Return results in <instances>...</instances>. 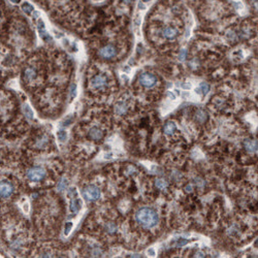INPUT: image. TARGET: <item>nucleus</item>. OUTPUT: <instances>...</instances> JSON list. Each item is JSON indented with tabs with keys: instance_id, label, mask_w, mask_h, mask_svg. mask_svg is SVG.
Masks as SVG:
<instances>
[{
	"instance_id": "28",
	"label": "nucleus",
	"mask_w": 258,
	"mask_h": 258,
	"mask_svg": "<svg viewBox=\"0 0 258 258\" xmlns=\"http://www.w3.org/2000/svg\"><path fill=\"white\" fill-rule=\"evenodd\" d=\"M187 243H188V240H186V238H180V240L178 241V243H177V246H179V247L185 246Z\"/></svg>"
},
{
	"instance_id": "35",
	"label": "nucleus",
	"mask_w": 258,
	"mask_h": 258,
	"mask_svg": "<svg viewBox=\"0 0 258 258\" xmlns=\"http://www.w3.org/2000/svg\"><path fill=\"white\" fill-rule=\"evenodd\" d=\"M185 189H186V191H187V192H191L192 191V185H188Z\"/></svg>"
},
{
	"instance_id": "11",
	"label": "nucleus",
	"mask_w": 258,
	"mask_h": 258,
	"mask_svg": "<svg viewBox=\"0 0 258 258\" xmlns=\"http://www.w3.org/2000/svg\"><path fill=\"white\" fill-rule=\"evenodd\" d=\"M243 145H244V148L246 149L249 153H255L257 151V140L245 139Z\"/></svg>"
},
{
	"instance_id": "29",
	"label": "nucleus",
	"mask_w": 258,
	"mask_h": 258,
	"mask_svg": "<svg viewBox=\"0 0 258 258\" xmlns=\"http://www.w3.org/2000/svg\"><path fill=\"white\" fill-rule=\"evenodd\" d=\"M189 65H191L192 68H197L198 67V61H197V59H193L189 62Z\"/></svg>"
},
{
	"instance_id": "20",
	"label": "nucleus",
	"mask_w": 258,
	"mask_h": 258,
	"mask_svg": "<svg viewBox=\"0 0 258 258\" xmlns=\"http://www.w3.org/2000/svg\"><path fill=\"white\" fill-rule=\"evenodd\" d=\"M23 111H24V114H25V116H26L27 118H28V119H33L34 114H33V111L31 110V108L28 106V104H25L24 108H23Z\"/></svg>"
},
{
	"instance_id": "26",
	"label": "nucleus",
	"mask_w": 258,
	"mask_h": 258,
	"mask_svg": "<svg viewBox=\"0 0 258 258\" xmlns=\"http://www.w3.org/2000/svg\"><path fill=\"white\" fill-rule=\"evenodd\" d=\"M106 230H108V232H115L116 231V226L114 223H108L106 224Z\"/></svg>"
},
{
	"instance_id": "34",
	"label": "nucleus",
	"mask_w": 258,
	"mask_h": 258,
	"mask_svg": "<svg viewBox=\"0 0 258 258\" xmlns=\"http://www.w3.org/2000/svg\"><path fill=\"white\" fill-rule=\"evenodd\" d=\"M39 14H40V12H33L32 17H33V18H37V17H38Z\"/></svg>"
},
{
	"instance_id": "17",
	"label": "nucleus",
	"mask_w": 258,
	"mask_h": 258,
	"mask_svg": "<svg viewBox=\"0 0 258 258\" xmlns=\"http://www.w3.org/2000/svg\"><path fill=\"white\" fill-rule=\"evenodd\" d=\"M210 91V85L207 83H201L198 88H196V93H202L203 95H207Z\"/></svg>"
},
{
	"instance_id": "22",
	"label": "nucleus",
	"mask_w": 258,
	"mask_h": 258,
	"mask_svg": "<svg viewBox=\"0 0 258 258\" xmlns=\"http://www.w3.org/2000/svg\"><path fill=\"white\" fill-rule=\"evenodd\" d=\"M57 136H58V139L61 140V142H64L67 138V133L64 130H59V131L57 132Z\"/></svg>"
},
{
	"instance_id": "31",
	"label": "nucleus",
	"mask_w": 258,
	"mask_h": 258,
	"mask_svg": "<svg viewBox=\"0 0 258 258\" xmlns=\"http://www.w3.org/2000/svg\"><path fill=\"white\" fill-rule=\"evenodd\" d=\"M232 4H233L234 7L238 8V9H242V8L244 7V6H243V4L241 3V2H236V1H234V2H232Z\"/></svg>"
},
{
	"instance_id": "30",
	"label": "nucleus",
	"mask_w": 258,
	"mask_h": 258,
	"mask_svg": "<svg viewBox=\"0 0 258 258\" xmlns=\"http://www.w3.org/2000/svg\"><path fill=\"white\" fill-rule=\"evenodd\" d=\"M195 181H196V182H195V184H196L198 187H202V186L205 185V182H203L201 179H199V178H198V179H195Z\"/></svg>"
},
{
	"instance_id": "15",
	"label": "nucleus",
	"mask_w": 258,
	"mask_h": 258,
	"mask_svg": "<svg viewBox=\"0 0 258 258\" xmlns=\"http://www.w3.org/2000/svg\"><path fill=\"white\" fill-rule=\"evenodd\" d=\"M24 75L27 81H32V79H35V77H36V71H35V69L32 68V67H28V68L25 70Z\"/></svg>"
},
{
	"instance_id": "25",
	"label": "nucleus",
	"mask_w": 258,
	"mask_h": 258,
	"mask_svg": "<svg viewBox=\"0 0 258 258\" xmlns=\"http://www.w3.org/2000/svg\"><path fill=\"white\" fill-rule=\"evenodd\" d=\"M71 228H72V223H71V222H67V223L65 224V228H64V233H65V236L69 234V232H70Z\"/></svg>"
},
{
	"instance_id": "37",
	"label": "nucleus",
	"mask_w": 258,
	"mask_h": 258,
	"mask_svg": "<svg viewBox=\"0 0 258 258\" xmlns=\"http://www.w3.org/2000/svg\"><path fill=\"white\" fill-rule=\"evenodd\" d=\"M140 21H142V20H140V18H139V17H137V18L135 19V24L138 25L140 23Z\"/></svg>"
},
{
	"instance_id": "6",
	"label": "nucleus",
	"mask_w": 258,
	"mask_h": 258,
	"mask_svg": "<svg viewBox=\"0 0 258 258\" xmlns=\"http://www.w3.org/2000/svg\"><path fill=\"white\" fill-rule=\"evenodd\" d=\"M98 55L103 59H111L117 55V49L113 45H106L102 47L98 52Z\"/></svg>"
},
{
	"instance_id": "19",
	"label": "nucleus",
	"mask_w": 258,
	"mask_h": 258,
	"mask_svg": "<svg viewBox=\"0 0 258 258\" xmlns=\"http://www.w3.org/2000/svg\"><path fill=\"white\" fill-rule=\"evenodd\" d=\"M22 9H23V12H24L25 14H30L32 12H34V7H33V5H31V4L28 3V2H25V3H23Z\"/></svg>"
},
{
	"instance_id": "27",
	"label": "nucleus",
	"mask_w": 258,
	"mask_h": 258,
	"mask_svg": "<svg viewBox=\"0 0 258 258\" xmlns=\"http://www.w3.org/2000/svg\"><path fill=\"white\" fill-rule=\"evenodd\" d=\"M66 185H67L66 180L62 179L61 181L59 182V185H58V189H59V190H63L64 188H66Z\"/></svg>"
},
{
	"instance_id": "7",
	"label": "nucleus",
	"mask_w": 258,
	"mask_h": 258,
	"mask_svg": "<svg viewBox=\"0 0 258 258\" xmlns=\"http://www.w3.org/2000/svg\"><path fill=\"white\" fill-rule=\"evenodd\" d=\"M14 191V187L12 185L7 181H2L0 182V197H8L10 196Z\"/></svg>"
},
{
	"instance_id": "3",
	"label": "nucleus",
	"mask_w": 258,
	"mask_h": 258,
	"mask_svg": "<svg viewBox=\"0 0 258 258\" xmlns=\"http://www.w3.org/2000/svg\"><path fill=\"white\" fill-rule=\"evenodd\" d=\"M83 196L87 201H94L97 200L100 197V190L98 187L94 185H90L87 188H85L83 191Z\"/></svg>"
},
{
	"instance_id": "13",
	"label": "nucleus",
	"mask_w": 258,
	"mask_h": 258,
	"mask_svg": "<svg viewBox=\"0 0 258 258\" xmlns=\"http://www.w3.org/2000/svg\"><path fill=\"white\" fill-rule=\"evenodd\" d=\"M127 111H128V108H127V104L125 102L122 101H118L116 104H115V113L119 116H122V115L126 114Z\"/></svg>"
},
{
	"instance_id": "10",
	"label": "nucleus",
	"mask_w": 258,
	"mask_h": 258,
	"mask_svg": "<svg viewBox=\"0 0 258 258\" xmlns=\"http://www.w3.org/2000/svg\"><path fill=\"white\" fill-rule=\"evenodd\" d=\"M194 117H195L196 122L201 123V124H202V123H205L207 121V119H209V115H207V113L205 112V110H202V108L197 110L194 114Z\"/></svg>"
},
{
	"instance_id": "33",
	"label": "nucleus",
	"mask_w": 258,
	"mask_h": 258,
	"mask_svg": "<svg viewBox=\"0 0 258 258\" xmlns=\"http://www.w3.org/2000/svg\"><path fill=\"white\" fill-rule=\"evenodd\" d=\"M182 88H184V89H190L191 85H189V84H182Z\"/></svg>"
},
{
	"instance_id": "5",
	"label": "nucleus",
	"mask_w": 258,
	"mask_h": 258,
	"mask_svg": "<svg viewBox=\"0 0 258 258\" xmlns=\"http://www.w3.org/2000/svg\"><path fill=\"white\" fill-rule=\"evenodd\" d=\"M108 85V79L103 74H97L90 81V87L92 89H102Z\"/></svg>"
},
{
	"instance_id": "18",
	"label": "nucleus",
	"mask_w": 258,
	"mask_h": 258,
	"mask_svg": "<svg viewBox=\"0 0 258 258\" xmlns=\"http://www.w3.org/2000/svg\"><path fill=\"white\" fill-rule=\"evenodd\" d=\"M155 185H156V187L158 188V189H160V190H163V189H165V188L168 187V183H167V182L165 181V180H163V179L156 180V183H155Z\"/></svg>"
},
{
	"instance_id": "12",
	"label": "nucleus",
	"mask_w": 258,
	"mask_h": 258,
	"mask_svg": "<svg viewBox=\"0 0 258 258\" xmlns=\"http://www.w3.org/2000/svg\"><path fill=\"white\" fill-rule=\"evenodd\" d=\"M89 137L93 140H99L103 137V132L97 127H93L89 131Z\"/></svg>"
},
{
	"instance_id": "36",
	"label": "nucleus",
	"mask_w": 258,
	"mask_h": 258,
	"mask_svg": "<svg viewBox=\"0 0 258 258\" xmlns=\"http://www.w3.org/2000/svg\"><path fill=\"white\" fill-rule=\"evenodd\" d=\"M10 2H12V3H14V4H18V3H20L21 2V0H9Z\"/></svg>"
},
{
	"instance_id": "23",
	"label": "nucleus",
	"mask_w": 258,
	"mask_h": 258,
	"mask_svg": "<svg viewBox=\"0 0 258 258\" xmlns=\"http://www.w3.org/2000/svg\"><path fill=\"white\" fill-rule=\"evenodd\" d=\"M48 142V138L46 137V136H43V137H41L40 139L37 140L36 142V146L38 147V148H43V147H45V145Z\"/></svg>"
},
{
	"instance_id": "8",
	"label": "nucleus",
	"mask_w": 258,
	"mask_h": 258,
	"mask_svg": "<svg viewBox=\"0 0 258 258\" xmlns=\"http://www.w3.org/2000/svg\"><path fill=\"white\" fill-rule=\"evenodd\" d=\"M37 27H38V32H39V36L46 43H49V41H52V37L51 35L48 33V31L46 30V26H45V22H43L41 19H39L37 21Z\"/></svg>"
},
{
	"instance_id": "39",
	"label": "nucleus",
	"mask_w": 258,
	"mask_h": 258,
	"mask_svg": "<svg viewBox=\"0 0 258 258\" xmlns=\"http://www.w3.org/2000/svg\"><path fill=\"white\" fill-rule=\"evenodd\" d=\"M148 254H150V255H154V254H155L154 250H150V251H148Z\"/></svg>"
},
{
	"instance_id": "41",
	"label": "nucleus",
	"mask_w": 258,
	"mask_h": 258,
	"mask_svg": "<svg viewBox=\"0 0 258 258\" xmlns=\"http://www.w3.org/2000/svg\"><path fill=\"white\" fill-rule=\"evenodd\" d=\"M124 1H126V2H129V1H130V0H124Z\"/></svg>"
},
{
	"instance_id": "32",
	"label": "nucleus",
	"mask_w": 258,
	"mask_h": 258,
	"mask_svg": "<svg viewBox=\"0 0 258 258\" xmlns=\"http://www.w3.org/2000/svg\"><path fill=\"white\" fill-rule=\"evenodd\" d=\"M137 6H138V8H139V9H145V8H146V5H145L142 2H138Z\"/></svg>"
},
{
	"instance_id": "21",
	"label": "nucleus",
	"mask_w": 258,
	"mask_h": 258,
	"mask_svg": "<svg viewBox=\"0 0 258 258\" xmlns=\"http://www.w3.org/2000/svg\"><path fill=\"white\" fill-rule=\"evenodd\" d=\"M69 95H70V100L73 99L77 95V85L75 84H71L70 89H69Z\"/></svg>"
},
{
	"instance_id": "16",
	"label": "nucleus",
	"mask_w": 258,
	"mask_h": 258,
	"mask_svg": "<svg viewBox=\"0 0 258 258\" xmlns=\"http://www.w3.org/2000/svg\"><path fill=\"white\" fill-rule=\"evenodd\" d=\"M79 209H81V201H79V199L77 198H74L71 200L70 202V210L72 213L77 214V212L79 211Z\"/></svg>"
},
{
	"instance_id": "14",
	"label": "nucleus",
	"mask_w": 258,
	"mask_h": 258,
	"mask_svg": "<svg viewBox=\"0 0 258 258\" xmlns=\"http://www.w3.org/2000/svg\"><path fill=\"white\" fill-rule=\"evenodd\" d=\"M176 129H177V125L173 122H171V121H168V122L165 123L164 127H163V132L165 134H167V135H171V134H173L175 132Z\"/></svg>"
},
{
	"instance_id": "24",
	"label": "nucleus",
	"mask_w": 258,
	"mask_h": 258,
	"mask_svg": "<svg viewBox=\"0 0 258 258\" xmlns=\"http://www.w3.org/2000/svg\"><path fill=\"white\" fill-rule=\"evenodd\" d=\"M186 57H187V51H186L185 49L181 50V52H180V54H179V60L183 62L186 60Z\"/></svg>"
},
{
	"instance_id": "2",
	"label": "nucleus",
	"mask_w": 258,
	"mask_h": 258,
	"mask_svg": "<svg viewBox=\"0 0 258 258\" xmlns=\"http://www.w3.org/2000/svg\"><path fill=\"white\" fill-rule=\"evenodd\" d=\"M46 177V171L45 168L40 166H34L31 167L27 171V178L30 180L31 182H39L43 180Z\"/></svg>"
},
{
	"instance_id": "1",
	"label": "nucleus",
	"mask_w": 258,
	"mask_h": 258,
	"mask_svg": "<svg viewBox=\"0 0 258 258\" xmlns=\"http://www.w3.org/2000/svg\"><path fill=\"white\" fill-rule=\"evenodd\" d=\"M135 220L145 228H152L158 223V215L152 207H142L135 213Z\"/></svg>"
},
{
	"instance_id": "38",
	"label": "nucleus",
	"mask_w": 258,
	"mask_h": 258,
	"mask_svg": "<svg viewBox=\"0 0 258 258\" xmlns=\"http://www.w3.org/2000/svg\"><path fill=\"white\" fill-rule=\"evenodd\" d=\"M168 95L171 96V97L173 98V99H176V95H173V94L171 93V92H168Z\"/></svg>"
},
{
	"instance_id": "9",
	"label": "nucleus",
	"mask_w": 258,
	"mask_h": 258,
	"mask_svg": "<svg viewBox=\"0 0 258 258\" xmlns=\"http://www.w3.org/2000/svg\"><path fill=\"white\" fill-rule=\"evenodd\" d=\"M162 35L167 39H175L177 38V36L179 35V32L176 28L173 27H165L164 29L162 30Z\"/></svg>"
},
{
	"instance_id": "40",
	"label": "nucleus",
	"mask_w": 258,
	"mask_h": 258,
	"mask_svg": "<svg viewBox=\"0 0 258 258\" xmlns=\"http://www.w3.org/2000/svg\"><path fill=\"white\" fill-rule=\"evenodd\" d=\"M149 1H151V0H142V2H149Z\"/></svg>"
},
{
	"instance_id": "4",
	"label": "nucleus",
	"mask_w": 258,
	"mask_h": 258,
	"mask_svg": "<svg viewBox=\"0 0 258 258\" xmlns=\"http://www.w3.org/2000/svg\"><path fill=\"white\" fill-rule=\"evenodd\" d=\"M139 84L142 86H144L145 88H152L154 87L155 85L157 84V77H155L153 73H150V72H144L139 75Z\"/></svg>"
}]
</instances>
